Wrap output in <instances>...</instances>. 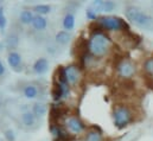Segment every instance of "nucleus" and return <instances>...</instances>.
Wrapping results in <instances>:
<instances>
[{
  "instance_id": "nucleus-1",
  "label": "nucleus",
  "mask_w": 153,
  "mask_h": 141,
  "mask_svg": "<svg viewBox=\"0 0 153 141\" xmlns=\"http://www.w3.org/2000/svg\"><path fill=\"white\" fill-rule=\"evenodd\" d=\"M111 38L102 31H96L90 36L88 40V49L93 57L101 58L106 56L111 49Z\"/></svg>"
},
{
  "instance_id": "nucleus-2",
  "label": "nucleus",
  "mask_w": 153,
  "mask_h": 141,
  "mask_svg": "<svg viewBox=\"0 0 153 141\" xmlns=\"http://www.w3.org/2000/svg\"><path fill=\"white\" fill-rule=\"evenodd\" d=\"M125 14H126V18L132 23L134 24L135 26L138 27H141V29H152L153 27V18L146 12L141 11L139 7L137 6H133V5H129L126 7L125 10Z\"/></svg>"
},
{
  "instance_id": "nucleus-3",
  "label": "nucleus",
  "mask_w": 153,
  "mask_h": 141,
  "mask_svg": "<svg viewBox=\"0 0 153 141\" xmlns=\"http://www.w3.org/2000/svg\"><path fill=\"white\" fill-rule=\"evenodd\" d=\"M113 123L117 129H125L134 121L132 109L125 105H116L112 110Z\"/></svg>"
},
{
  "instance_id": "nucleus-4",
  "label": "nucleus",
  "mask_w": 153,
  "mask_h": 141,
  "mask_svg": "<svg viewBox=\"0 0 153 141\" xmlns=\"http://www.w3.org/2000/svg\"><path fill=\"white\" fill-rule=\"evenodd\" d=\"M99 24H100V26H101L102 30L112 31V32H116V31H128L129 30L128 24L122 18L116 17V16L101 17L99 19Z\"/></svg>"
},
{
  "instance_id": "nucleus-5",
  "label": "nucleus",
  "mask_w": 153,
  "mask_h": 141,
  "mask_svg": "<svg viewBox=\"0 0 153 141\" xmlns=\"http://www.w3.org/2000/svg\"><path fill=\"white\" fill-rule=\"evenodd\" d=\"M116 71H117V75L121 78L128 79V78H132L134 76V73L137 71V68H135V64L131 59L123 58L116 65Z\"/></svg>"
},
{
  "instance_id": "nucleus-6",
  "label": "nucleus",
  "mask_w": 153,
  "mask_h": 141,
  "mask_svg": "<svg viewBox=\"0 0 153 141\" xmlns=\"http://www.w3.org/2000/svg\"><path fill=\"white\" fill-rule=\"evenodd\" d=\"M65 127L74 134H79L85 129V125L77 116H70L65 120Z\"/></svg>"
},
{
  "instance_id": "nucleus-7",
  "label": "nucleus",
  "mask_w": 153,
  "mask_h": 141,
  "mask_svg": "<svg viewBox=\"0 0 153 141\" xmlns=\"http://www.w3.org/2000/svg\"><path fill=\"white\" fill-rule=\"evenodd\" d=\"M7 64L10 65V68L12 70L17 71H22V65H23V58H22V55L19 52H17L16 50L14 51H10L8 55H7Z\"/></svg>"
},
{
  "instance_id": "nucleus-8",
  "label": "nucleus",
  "mask_w": 153,
  "mask_h": 141,
  "mask_svg": "<svg viewBox=\"0 0 153 141\" xmlns=\"http://www.w3.org/2000/svg\"><path fill=\"white\" fill-rule=\"evenodd\" d=\"M64 75L65 78L68 81L69 84L75 85L76 83H78L79 78H81V73H79V69L77 68L75 64H69L64 68Z\"/></svg>"
},
{
  "instance_id": "nucleus-9",
  "label": "nucleus",
  "mask_w": 153,
  "mask_h": 141,
  "mask_svg": "<svg viewBox=\"0 0 153 141\" xmlns=\"http://www.w3.org/2000/svg\"><path fill=\"white\" fill-rule=\"evenodd\" d=\"M49 65H50L49 64V59L45 58V57H40L33 63L32 70L37 75H44V73H46L49 71Z\"/></svg>"
},
{
  "instance_id": "nucleus-10",
  "label": "nucleus",
  "mask_w": 153,
  "mask_h": 141,
  "mask_svg": "<svg viewBox=\"0 0 153 141\" xmlns=\"http://www.w3.org/2000/svg\"><path fill=\"white\" fill-rule=\"evenodd\" d=\"M23 95L26 97V99H30V100H33L36 97H38L39 95V89L38 87L33 83H27L24 85L23 88Z\"/></svg>"
},
{
  "instance_id": "nucleus-11",
  "label": "nucleus",
  "mask_w": 153,
  "mask_h": 141,
  "mask_svg": "<svg viewBox=\"0 0 153 141\" xmlns=\"http://www.w3.org/2000/svg\"><path fill=\"white\" fill-rule=\"evenodd\" d=\"M36 121H37V117L30 110H26V111L22 113V115H20V122L23 123L24 127H29L30 128L33 125H36Z\"/></svg>"
},
{
  "instance_id": "nucleus-12",
  "label": "nucleus",
  "mask_w": 153,
  "mask_h": 141,
  "mask_svg": "<svg viewBox=\"0 0 153 141\" xmlns=\"http://www.w3.org/2000/svg\"><path fill=\"white\" fill-rule=\"evenodd\" d=\"M31 25L36 31H44L48 27V19L45 17H43V16L35 14V18H33Z\"/></svg>"
},
{
  "instance_id": "nucleus-13",
  "label": "nucleus",
  "mask_w": 153,
  "mask_h": 141,
  "mask_svg": "<svg viewBox=\"0 0 153 141\" xmlns=\"http://www.w3.org/2000/svg\"><path fill=\"white\" fill-rule=\"evenodd\" d=\"M62 25L64 27V31H68V32L73 31L74 27H75V16H74V13H70V12L65 13V16L63 18V22H62Z\"/></svg>"
},
{
  "instance_id": "nucleus-14",
  "label": "nucleus",
  "mask_w": 153,
  "mask_h": 141,
  "mask_svg": "<svg viewBox=\"0 0 153 141\" xmlns=\"http://www.w3.org/2000/svg\"><path fill=\"white\" fill-rule=\"evenodd\" d=\"M84 141H103L102 132L97 128H93L88 131L84 135Z\"/></svg>"
},
{
  "instance_id": "nucleus-15",
  "label": "nucleus",
  "mask_w": 153,
  "mask_h": 141,
  "mask_svg": "<svg viewBox=\"0 0 153 141\" xmlns=\"http://www.w3.org/2000/svg\"><path fill=\"white\" fill-rule=\"evenodd\" d=\"M55 40H56V43L59 44V45H67V44H69L70 40H71V35H70V32L64 31V30L58 31V32L56 33V36H55Z\"/></svg>"
},
{
  "instance_id": "nucleus-16",
  "label": "nucleus",
  "mask_w": 153,
  "mask_h": 141,
  "mask_svg": "<svg viewBox=\"0 0 153 141\" xmlns=\"http://www.w3.org/2000/svg\"><path fill=\"white\" fill-rule=\"evenodd\" d=\"M33 18H35V14H33V11H31V10H23L19 13V22L24 25L32 24Z\"/></svg>"
},
{
  "instance_id": "nucleus-17",
  "label": "nucleus",
  "mask_w": 153,
  "mask_h": 141,
  "mask_svg": "<svg viewBox=\"0 0 153 141\" xmlns=\"http://www.w3.org/2000/svg\"><path fill=\"white\" fill-rule=\"evenodd\" d=\"M31 111H32V114H33L37 119H40V117L45 116V114H46V111H48V107H46L45 103H43V102H36V103L32 106Z\"/></svg>"
},
{
  "instance_id": "nucleus-18",
  "label": "nucleus",
  "mask_w": 153,
  "mask_h": 141,
  "mask_svg": "<svg viewBox=\"0 0 153 141\" xmlns=\"http://www.w3.org/2000/svg\"><path fill=\"white\" fill-rule=\"evenodd\" d=\"M4 42H5L6 49H10L11 51H14V49H17V46L19 45V37H18V35L11 33V35L6 37V39Z\"/></svg>"
},
{
  "instance_id": "nucleus-19",
  "label": "nucleus",
  "mask_w": 153,
  "mask_h": 141,
  "mask_svg": "<svg viewBox=\"0 0 153 141\" xmlns=\"http://www.w3.org/2000/svg\"><path fill=\"white\" fill-rule=\"evenodd\" d=\"M33 12H36V14H38V16L44 17L45 14H49L51 12V6L48 4H39L33 7Z\"/></svg>"
},
{
  "instance_id": "nucleus-20",
  "label": "nucleus",
  "mask_w": 153,
  "mask_h": 141,
  "mask_svg": "<svg viewBox=\"0 0 153 141\" xmlns=\"http://www.w3.org/2000/svg\"><path fill=\"white\" fill-rule=\"evenodd\" d=\"M6 26H7V18L5 16V10L2 6H0V32L1 33H5Z\"/></svg>"
},
{
  "instance_id": "nucleus-21",
  "label": "nucleus",
  "mask_w": 153,
  "mask_h": 141,
  "mask_svg": "<svg viewBox=\"0 0 153 141\" xmlns=\"http://www.w3.org/2000/svg\"><path fill=\"white\" fill-rule=\"evenodd\" d=\"M116 8V2L114 1H103L102 2V8L101 12H106V13H111Z\"/></svg>"
},
{
  "instance_id": "nucleus-22",
  "label": "nucleus",
  "mask_w": 153,
  "mask_h": 141,
  "mask_svg": "<svg viewBox=\"0 0 153 141\" xmlns=\"http://www.w3.org/2000/svg\"><path fill=\"white\" fill-rule=\"evenodd\" d=\"M144 70L146 71L147 73H150V75H153V57L147 58L144 62Z\"/></svg>"
},
{
  "instance_id": "nucleus-23",
  "label": "nucleus",
  "mask_w": 153,
  "mask_h": 141,
  "mask_svg": "<svg viewBox=\"0 0 153 141\" xmlns=\"http://www.w3.org/2000/svg\"><path fill=\"white\" fill-rule=\"evenodd\" d=\"M50 132H51V134H52V137L55 139H61L63 137V133H62V131H61V128L58 126H51Z\"/></svg>"
},
{
  "instance_id": "nucleus-24",
  "label": "nucleus",
  "mask_w": 153,
  "mask_h": 141,
  "mask_svg": "<svg viewBox=\"0 0 153 141\" xmlns=\"http://www.w3.org/2000/svg\"><path fill=\"white\" fill-rule=\"evenodd\" d=\"M85 17H87V19H89V20H96L97 19V13L93 10V8H88L87 11H85Z\"/></svg>"
},
{
  "instance_id": "nucleus-25",
  "label": "nucleus",
  "mask_w": 153,
  "mask_h": 141,
  "mask_svg": "<svg viewBox=\"0 0 153 141\" xmlns=\"http://www.w3.org/2000/svg\"><path fill=\"white\" fill-rule=\"evenodd\" d=\"M4 137L7 141H16V134L12 129H6L4 132Z\"/></svg>"
},
{
  "instance_id": "nucleus-26",
  "label": "nucleus",
  "mask_w": 153,
  "mask_h": 141,
  "mask_svg": "<svg viewBox=\"0 0 153 141\" xmlns=\"http://www.w3.org/2000/svg\"><path fill=\"white\" fill-rule=\"evenodd\" d=\"M5 73H6V67H5V64L0 61V77H4Z\"/></svg>"
},
{
  "instance_id": "nucleus-27",
  "label": "nucleus",
  "mask_w": 153,
  "mask_h": 141,
  "mask_svg": "<svg viewBox=\"0 0 153 141\" xmlns=\"http://www.w3.org/2000/svg\"><path fill=\"white\" fill-rule=\"evenodd\" d=\"M48 52H51V53H55V52H56V50H55V47H53V46H50V47L48 46Z\"/></svg>"
},
{
  "instance_id": "nucleus-28",
  "label": "nucleus",
  "mask_w": 153,
  "mask_h": 141,
  "mask_svg": "<svg viewBox=\"0 0 153 141\" xmlns=\"http://www.w3.org/2000/svg\"><path fill=\"white\" fill-rule=\"evenodd\" d=\"M1 105H2V100L0 99V107H1Z\"/></svg>"
}]
</instances>
